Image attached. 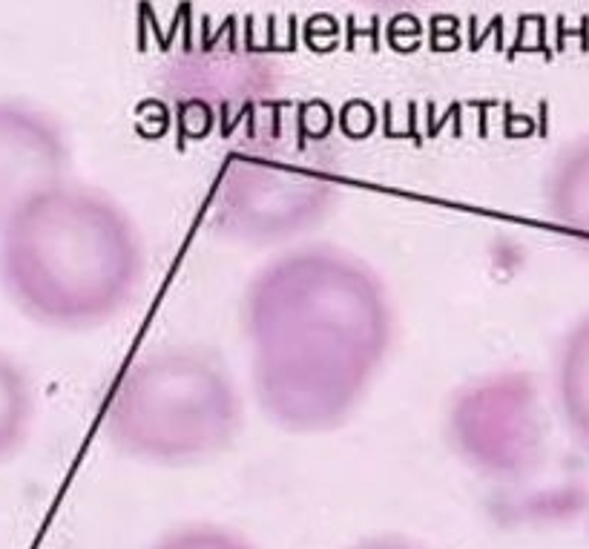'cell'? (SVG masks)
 <instances>
[{"label":"cell","mask_w":589,"mask_h":549,"mask_svg":"<svg viewBox=\"0 0 589 549\" xmlns=\"http://www.w3.org/2000/svg\"><path fill=\"white\" fill-rule=\"evenodd\" d=\"M250 397L285 435L340 432L380 383L397 305L363 256L299 242L265 259L242 294Z\"/></svg>","instance_id":"cell-1"},{"label":"cell","mask_w":589,"mask_h":549,"mask_svg":"<svg viewBox=\"0 0 589 549\" xmlns=\"http://www.w3.org/2000/svg\"><path fill=\"white\" fill-rule=\"evenodd\" d=\"M147 274L138 222L115 196L67 179L0 228V288L49 331H92L121 317Z\"/></svg>","instance_id":"cell-2"},{"label":"cell","mask_w":589,"mask_h":549,"mask_svg":"<svg viewBox=\"0 0 589 549\" xmlns=\"http://www.w3.org/2000/svg\"><path fill=\"white\" fill-rule=\"evenodd\" d=\"M245 414V389L216 351L164 345L118 374L101 406V435L124 458L182 469L230 452Z\"/></svg>","instance_id":"cell-3"},{"label":"cell","mask_w":589,"mask_h":549,"mask_svg":"<svg viewBox=\"0 0 589 549\" xmlns=\"http://www.w3.org/2000/svg\"><path fill=\"white\" fill-rule=\"evenodd\" d=\"M340 153L294 118H271L230 141L207 202V222L227 242L291 248L308 242L340 207Z\"/></svg>","instance_id":"cell-4"},{"label":"cell","mask_w":589,"mask_h":549,"mask_svg":"<svg viewBox=\"0 0 589 549\" xmlns=\"http://www.w3.org/2000/svg\"><path fill=\"white\" fill-rule=\"evenodd\" d=\"M161 69V95L187 138L248 136L271 121L282 87L279 52L236 26L196 32L173 46Z\"/></svg>","instance_id":"cell-5"},{"label":"cell","mask_w":589,"mask_h":549,"mask_svg":"<svg viewBox=\"0 0 589 549\" xmlns=\"http://www.w3.org/2000/svg\"><path fill=\"white\" fill-rule=\"evenodd\" d=\"M446 440L463 466L489 481H523L546 458V400L532 371L489 368L446 406Z\"/></svg>","instance_id":"cell-6"},{"label":"cell","mask_w":589,"mask_h":549,"mask_svg":"<svg viewBox=\"0 0 589 549\" xmlns=\"http://www.w3.org/2000/svg\"><path fill=\"white\" fill-rule=\"evenodd\" d=\"M72 179V144L55 115L0 95V228L46 190Z\"/></svg>","instance_id":"cell-7"},{"label":"cell","mask_w":589,"mask_h":549,"mask_svg":"<svg viewBox=\"0 0 589 549\" xmlns=\"http://www.w3.org/2000/svg\"><path fill=\"white\" fill-rule=\"evenodd\" d=\"M544 213L558 236L589 251V133L555 153L544 179Z\"/></svg>","instance_id":"cell-8"},{"label":"cell","mask_w":589,"mask_h":549,"mask_svg":"<svg viewBox=\"0 0 589 549\" xmlns=\"http://www.w3.org/2000/svg\"><path fill=\"white\" fill-rule=\"evenodd\" d=\"M552 400L569 435L589 452V311L569 325L558 343Z\"/></svg>","instance_id":"cell-9"},{"label":"cell","mask_w":589,"mask_h":549,"mask_svg":"<svg viewBox=\"0 0 589 549\" xmlns=\"http://www.w3.org/2000/svg\"><path fill=\"white\" fill-rule=\"evenodd\" d=\"M35 412L38 400L29 371L0 348V463L12 460L26 446Z\"/></svg>","instance_id":"cell-10"},{"label":"cell","mask_w":589,"mask_h":549,"mask_svg":"<svg viewBox=\"0 0 589 549\" xmlns=\"http://www.w3.org/2000/svg\"><path fill=\"white\" fill-rule=\"evenodd\" d=\"M150 549H259L242 532L222 524H182L164 532Z\"/></svg>","instance_id":"cell-11"},{"label":"cell","mask_w":589,"mask_h":549,"mask_svg":"<svg viewBox=\"0 0 589 549\" xmlns=\"http://www.w3.org/2000/svg\"><path fill=\"white\" fill-rule=\"evenodd\" d=\"M345 549H431L426 547L423 541L411 538L406 532H374V535H365L360 541L348 544Z\"/></svg>","instance_id":"cell-12"},{"label":"cell","mask_w":589,"mask_h":549,"mask_svg":"<svg viewBox=\"0 0 589 549\" xmlns=\"http://www.w3.org/2000/svg\"><path fill=\"white\" fill-rule=\"evenodd\" d=\"M371 9H383V12H408V9H417V6H426L429 0H360Z\"/></svg>","instance_id":"cell-13"}]
</instances>
